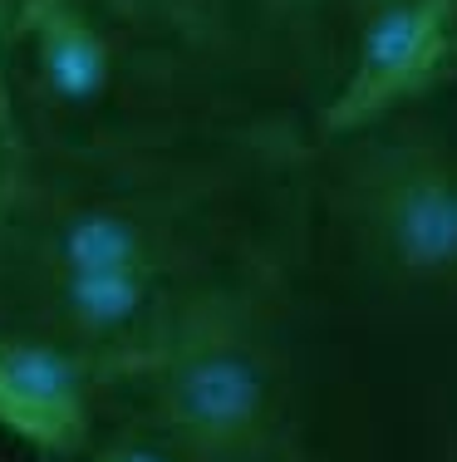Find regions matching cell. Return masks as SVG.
I'll return each mask as SVG.
<instances>
[{"instance_id":"obj_1","label":"cell","mask_w":457,"mask_h":462,"mask_svg":"<svg viewBox=\"0 0 457 462\" xmlns=\"http://www.w3.org/2000/svg\"><path fill=\"white\" fill-rule=\"evenodd\" d=\"M290 118L143 148H30L0 207V325L104 379L305 281Z\"/></svg>"},{"instance_id":"obj_2","label":"cell","mask_w":457,"mask_h":462,"mask_svg":"<svg viewBox=\"0 0 457 462\" xmlns=\"http://www.w3.org/2000/svg\"><path fill=\"white\" fill-rule=\"evenodd\" d=\"M0 64L30 148H143L290 118L251 50L118 0H5Z\"/></svg>"},{"instance_id":"obj_3","label":"cell","mask_w":457,"mask_h":462,"mask_svg":"<svg viewBox=\"0 0 457 462\" xmlns=\"http://www.w3.org/2000/svg\"><path fill=\"white\" fill-rule=\"evenodd\" d=\"M305 281L330 325L457 329V89L296 143Z\"/></svg>"},{"instance_id":"obj_4","label":"cell","mask_w":457,"mask_h":462,"mask_svg":"<svg viewBox=\"0 0 457 462\" xmlns=\"http://www.w3.org/2000/svg\"><path fill=\"white\" fill-rule=\"evenodd\" d=\"M330 339L310 281L286 285L114 379L108 418L158 433L187 462H364L350 453Z\"/></svg>"},{"instance_id":"obj_5","label":"cell","mask_w":457,"mask_h":462,"mask_svg":"<svg viewBox=\"0 0 457 462\" xmlns=\"http://www.w3.org/2000/svg\"><path fill=\"white\" fill-rule=\"evenodd\" d=\"M108 423L94 359L30 325H0V433L45 462H79Z\"/></svg>"},{"instance_id":"obj_6","label":"cell","mask_w":457,"mask_h":462,"mask_svg":"<svg viewBox=\"0 0 457 462\" xmlns=\"http://www.w3.org/2000/svg\"><path fill=\"white\" fill-rule=\"evenodd\" d=\"M379 5H388V0H251L260 60H266L276 98L296 118V128L315 89H320L324 69H330L340 40Z\"/></svg>"},{"instance_id":"obj_7","label":"cell","mask_w":457,"mask_h":462,"mask_svg":"<svg viewBox=\"0 0 457 462\" xmlns=\"http://www.w3.org/2000/svg\"><path fill=\"white\" fill-rule=\"evenodd\" d=\"M118 5L138 10V15H152V20H168V25L192 30V35L242 45L260 60L256 25H251V0H118ZM260 69H266V60H260ZM270 89H276V84H270Z\"/></svg>"},{"instance_id":"obj_8","label":"cell","mask_w":457,"mask_h":462,"mask_svg":"<svg viewBox=\"0 0 457 462\" xmlns=\"http://www.w3.org/2000/svg\"><path fill=\"white\" fill-rule=\"evenodd\" d=\"M79 462H187L178 448H168L158 433L138 423H123V418H108L104 433L89 443V453Z\"/></svg>"},{"instance_id":"obj_9","label":"cell","mask_w":457,"mask_h":462,"mask_svg":"<svg viewBox=\"0 0 457 462\" xmlns=\"http://www.w3.org/2000/svg\"><path fill=\"white\" fill-rule=\"evenodd\" d=\"M25 128H20V114H15V98H10V84H5V64H0V207H5L10 187H15L20 168H25Z\"/></svg>"},{"instance_id":"obj_10","label":"cell","mask_w":457,"mask_h":462,"mask_svg":"<svg viewBox=\"0 0 457 462\" xmlns=\"http://www.w3.org/2000/svg\"><path fill=\"white\" fill-rule=\"evenodd\" d=\"M0 10H5V0H0Z\"/></svg>"},{"instance_id":"obj_11","label":"cell","mask_w":457,"mask_h":462,"mask_svg":"<svg viewBox=\"0 0 457 462\" xmlns=\"http://www.w3.org/2000/svg\"><path fill=\"white\" fill-rule=\"evenodd\" d=\"M452 462H457V457H452Z\"/></svg>"}]
</instances>
